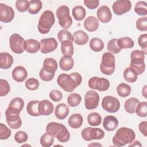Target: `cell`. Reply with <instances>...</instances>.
Segmentation results:
<instances>
[{
	"label": "cell",
	"mask_w": 147,
	"mask_h": 147,
	"mask_svg": "<svg viewBox=\"0 0 147 147\" xmlns=\"http://www.w3.org/2000/svg\"><path fill=\"white\" fill-rule=\"evenodd\" d=\"M82 82L81 75L78 72H72L68 75L60 74L57 79L58 85L66 92H72Z\"/></svg>",
	"instance_id": "obj_1"
},
{
	"label": "cell",
	"mask_w": 147,
	"mask_h": 147,
	"mask_svg": "<svg viewBox=\"0 0 147 147\" xmlns=\"http://www.w3.org/2000/svg\"><path fill=\"white\" fill-rule=\"evenodd\" d=\"M136 138L135 132L130 128L121 127L117 130L112 141L116 146H123L131 143Z\"/></svg>",
	"instance_id": "obj_2"
},
{
	"label": "cell",
	"mask_w": 147,
	"mask_h": 147,
	"mask_svg": "<svg viewBox=\"0 0 147 147\" xmlns=\"http://www.w3.org/2000/svg\"><path fill=\"white\" fill-rule=\"evenodd\" d=\"M46 131L56 137L61 142H66L70 138V133L67 127L63 124L52 122L46 126Z\"/></svg>",
	"instance_id": "obj_3"
},
{
	"label": "cell",
	"mask_w": 147,
	"mask_h": 147,
	"mask_svg": "<svg viewBox=\"0 0 147 147\" xmlns=\"http://www.w3.org/2000/svg\"><path fill=\"white\" fill-rule=\"evenodd\" d=\"M57 69V63L51 57L46 58L43 62V67L39 72V76L45 82L52 80Z\"/></svg>",
	"instance_id": "obj_4"
},
{
	"label": "cell",
	"mask_w": 147,
	"mask_h": 147,
	"mask_svg": "<svg viewBox=\"0 0 147 147\" xmlns=\"http://www.w3.org/2000/svg\"><path fill=\"white\" fill-rule=\"evenodd\" d=\"M145 53L140 50H134L131 52L130 68L137 75L142 74L145 70Z\"/></svg>",
	"instance_id": "obj_5"
},
{
	"label": "cell",
	"mask_w": 147,
	"mask_h": 147,
	"mask_svg": "<svg viewBox=\"0 0 147 147\" xmlns=\"http://www.w3.org/2000/svg\"><path fill=\"white\" fill-rule=\"evenodd\" d=\"M55 22L53 13L49 10L44 11L41 15L37 25V29L41 34L48 33Z\"/></svg>",
	"instance_id": "obj_6"
},
{
	"label": "cell",
	"mask_w": 147,
	"mask_h": 147,
	"mask_svg": "<svg viewBox=\"0 0 147 147\" xmlns=\"http://www.w3.org/2000/svg\"><path fill=\"white\" fill-rule=\"evenodd\" d=\"M115 60L113 53L106 52L103 54L102 61L100 64V69L102 74L106 75H112L115 68Z\"/></svg>",
	"instance_id": "obj_7"
},
{
	"label": "cell",
	"mask_w": 147,
	"mask_h": 147,
	"mask_svg": "<svg viewBox=\"0 0 147 147\" xmlns=\"http://www.w3.org/2000/svg\"><path fill=\"white\" fill-rule=\"evenodd\" d=\"M56 17L60 26L64 29L69 28L72 24V19L69 15V9L68 6L62 5L56 10Z\"/></svg>",
	"instance_id": "obj_8"
},
{
	"label": "cell",
	"mask_w": 147,
	"mask_h": 147,
	"mask_svg": "<svg viewBox=\"0 0 147 147\" xmlns=\"http://www.w3.org/2000/svg\"><path fill=\"white\" fill-rule=\"evenodd\" d=\"M18 111L8 107L5 111L6 122L9 127L13 129H19L22 125V120Z\"/></svg>",
	"instance_id": "obj_9"
},
{
	"label": "cell",
	"mask_w": 147,
	"mask_h": 147,
	"mask_svg": "<svg viewBox=\"0 0 147 147\" xmlns=\"http://www.w3.org/2000/svg\"><path fill=\"white\" fill-rule=\"evenodd\" d=\"M26 41L20 34L14 33L9 38V45L11 50L15 53L21 54L25 49Z\"/></svg>",
	"instance_id": "obj_10"
},
{
	"label": "cell",
	"mask_w": 147,
	"mask_h": 147,
	"mask_svg": "<svg viewBox=\"0 0 147 147\" xmlns=\"http://www.w3.org/2000/svg\"><path fill=\"white\" fill-rule=\"evenodd\" d=\"M105 131L100 128H92L87 127L82 130L81 136L82 138L87 141L92 140H100L105 137Z\"/></svg>",
	"instance_id": "obj_11"
},
{
	"label": "cell",
	"mask_w": 147,
	"mask_h": 147,
	"mask_svg": "<svg viewBox=\"0 0 147 147\" xmlns=\"http://www.w3.org/2000/svg\"><path fill=\"white\" fill-rule=\"evenodd\" d=\"M88 85L91 89L97 90L99 91H105L109 88L110 82L106 78L94 76L89 79Z\"/></svg>",
	"instance_id": "obj_12"
},
{
	"label": "cell",
	"mask_w": 147,
	"mask_h": 147,
	"mask_svg": "<svg viewBox=\"0 0 147 147\" xmlns=\"http://www.w3.org/2000/svg\"><path fill=\"white\" fill-rule=\"evenodd\" d=\"M102 107L106 111L111 113L117 112L120 108V103L118 99L112 96L104 97L102 101Z\"/></svg>",
	"instance_id": "obj_13"
},
{
	"label": "cell",
	"mask_w": 147,
	"mask_h": 147,
	"mask_svg": "<svg viewBox=\"0 0 147 147\" xmlns=\"http://www.w3.org/2000/svg\"><path fill=\"white\" fill-rule=\"evenodd\" d=\"M99 102V94L94 90L86 92L84 96V105L87 110L95 109L98 106Z\"/></svg>",
	"instance_id": "obj_14"
},
{
	"label": "cell",
	"mask_w": 147,
	"mask_h": 147,
	"mask_svg": "<svg viewBox=\"0 0 147 147\" xmlns=\"http://www.w3.org/2000/svg\"><path fill=\"white\" fill-rule=\"evenodd\" d=\"M131 7V3L128 0H118L112 6L113 12L117 16H121L129 12Z\"/></svg>",
	"instance_id": "obj_15"
},
{
	"label": "cell",
	"mask_w": 147,
	"mask_h": 147,
	"mask_svg": "<svg viewBox=\"0 0 147 147\" xmlns=\"http://www.w3.org/2000/svg\"><path fill=\"white\" fill-rule=\"evenodd\" d=\"M40 52L42 53H48L54 51L58 46V43L53 37L43 38L40 42Z\"/></svg>",
	"instance_id": "obj_16"
},
{
	"label": "cell",
	"mask_w": 147,
	"mask_h": 147,
	"mask_svg": "<svg viewBox=\"0 0 147 147\" xmlns=\"http://www.w3.org/2000/svg\"><path fill=\"white\" fill-rule=\"evenodd\" d=\"M14 17L13 8L4 3H0V21L4 23L11 22Z\"/></svg>",
	"instance_id": "obj_17"
},
{
	"label": "cell",
	"mask_w": 147,
	"mask_h": 147,
	"mask_svg": "<svg viewBox=\"0 0 147 147\" xmlns=\"http://www.w3.org/2000/svg\"><path fill=\"white\" fill-rule=\"evenodd\" d=\"M96 14L98 20L102 23H107L111 21L112 18L110 9L107 6H101L99 7L97 10Z\"/></svg>",
	"instance_id": "obj_18"
},
{
	"label": "cell",
	"mask_w": 147,
	"mask_h": 147,
	"mask_svg": "<svg viewBox=\"0 0 147 147\" xmlns=\"http://www.w3.org/2000/svg\"><path fill=\"white\" fill-rule=\"evenodd\" d=\"M38 110L41 115H49L53 113L54 106L49 100L44 99L40 101Z\"/></svg>",
	"instance_id": "obj_19"
},
{
	"label": "cell",
	"mask_w": 147,
	"mask_h": 147,
	"mask_svg": "<svg viewBox=\"0 0 147 147\" xmlns=\"http://www.w3.org/2000/svg\"><path fill=\"white\" fill-rule=\"evenodd\" d=\"M103 126L107 131H113L118 127V121L114 116L107 115L103 119Z\"/></svg>",
	"instance_id": "obj_20"
},
{
	"label": "cell",
	"mask_w": 147,
	"mask_h": 147,
	"mask_svg": "<svg viewBox=\"0 0 147 147\" xmlns=\"http://www.w3.org/2000/svg\"><path fill=\"white\" fill-rule=\"evenodd\" d=\"M13 79L18 82L24 81L28 76L26 69L22 66H17L12 71Z\"/></svg>",
	"instance_id": "obj_21"
},
{
	"label": "cell",
	"mask_w": 147,
	"mask_h": 147,
	"mask_svg": "<svg viewBox=\"0 0 147 147\" xmlns=\"http://www.w3.org/2000/svg\"><path fill=\"white\" fill-rule=\"evenodd\" d=\"M13 63V57L9 53L1 52L0 53V68L3 69L10 68Z\"/></svg>",
	"instance_id": "obj_22"
},
{
	"label": "cell",
	"mask_w": 147,
	"mask_h": 147,
	"mask_svg": "<svg viewBox=\"0 0 147 147\" xmlns=\"http://www.w3.org/2000/svg\"><path fill=\"white\" fill-rule=\"evenodd\" d=\"M72 36L74 42L79 45H83L86 44L89 40L88 34L82 30L75 31Z\"/></svg>",
	"instance_id": "obj_23"
},
{
	"label": "cell",
	"mask_w": 147,
	"mask_h": 147,
	"mask_svg": "<svg viewBox=\"0 0 147 147\" xmlns=\"http://www.w3.org/2000/svg\"><path fill=\"white\" fill-rule=\"evenodd\" d=\"M69 113V107L65 103H60L57 105L55 108V115L59 119H65Z\"/></svg>",
	"instance_id": "obj_24"
},
{
	"label": "cell",
	"mask_w": 147,
	"mask_h": 147,
	"mask_svg": "<svg viewBox=\"0 0 147 147\" xmlns=\"http://www.w3.org/2000/svg\"><path fill=\"white\" fill-rule=\"evenodd\" d=\"M84 27L88 32H94L99 27L98 19L94 16H89L86 18L84 22Z\"/></svg>",
	"instance_id": "obj_25"
},
{
	"label": "cell",
	"mask_w": 147,
	"mask_h": 147,
	"mask_svg": "<svg viewBox=\"0 0 147 147\" xmlns=\"http://www.w3.org/2000/svg\"><path fill=\"white\" fill-rule=\"evenodd\" d=\"M83 118L81 114L78 113L73 114L71 115L68 120V123L69 126L73 129H78L83 124Z\"/></svg>",
	"instance_id": "obj_26"
},
{
	"label": "cell",
	"mask_w": 147,
	"mask_h": 147,
	"mask_svg": "<svg viewBox=\"0 0 147 147\" xmlns=\"http://www.w3.org/2000/svg\"><path fill=\"white\" fill-rule=\"evenodd\" d=\"M74 65V60L71 56H63L61 57L59 61L60 68L63 71H69Z\"/></svg>",
	"instance_id": "obj_27"
},
{
	"label": "cell",
	"mask_w": 147,
	"mask_h": 147,
	"mask_svg": "<svg viewBox=\"0 0 147 147\" xmlns=\"http://www.w3.org/2000/svg\"><path fill=\"white\" fill-rule=\"evenodd\" d=\"M40 49V42L35 39L29 38L26 40L25 51L30 53H34Z\"/></svg>",
	"instance_id": "obj_28"
},
{
	"label": "cell",
	"mask_w": 147,
	"mask_h": 147,
	"mask_svg": "<svg viewBox=\"0 0 147 147\" xmlns=\"http://www.w3.org/2000/svg\"><path fill=\"white\" fill-rule=\"evenodd\" d=\"M39 103L40 100H32L28 103L26 111L30 115L33 117H38L41 115L38 110Z\"/></svg>",
	"instance_id": "obj_29"
},
{
	"label": "cell",
	"mask_w": 147,
	"mask_h": 147,
	"mask_svg": "<svg viewBox=\"0 0 147 147\" xmlns=\"http://www.w3.org/2000/svg\"><path fill=\"white\" fill-rule=\"evenodd\" d=\"M139 102V100L136 98L131 97L127 99L124 104V108L125 111L130 114L134 113L136 108Z\"/></svg>",
	"instance_id": "obj_30"
},
{
	"label": "cell",
	"mask_w": 147,
	"mask_h": 147,
	"mask_svg": "<svg viewBox=\"0 0 147 147\" xmlns=\"http://www.w3.org/2000/svg\"><path fill=\"white\" fill-rule=\"evenodd\" d=\"M72 14L75 20L82 21L85 18L86 11L83 6H76L72 9Z\"/></svg>",
	"instance_id": "obj_31"
},
{
	"label": "cell",
	"mask_w": 147,
	"mask_h": 147,
	"mask_svg": "<svg viewBox=\"0 0 147 147\" xmlns=\"http://www.w3.org/2000/svg\"><path fill=\"white\" fill-rule=\"evenodd\" d=\"M61 51L64 56L72 57L74 51L72 42L70 41H65L63 42L61 45Z\"/></svg>",
	"instance_id": "obj_32"
},
{
	"label": "cell",
	"mask_w": 147,
	"mask_h": 147,
	"mask_svg": "<svg viewBox=\"0 0 147 147\" xmlns=\"http://www.w3.org/2000/svg\"><path fill=\"white\" fill-rule=\"evenodd\" d=\"M90 47L94 52H100L104 48V43L100 38L94 37L90 41Z\"/></svg>",
	"instance_id": "obj_33"
},
{
	"label": "cell",
	"mask_w": 147,
	"mask_h": 147,
	"mask_svg": "<svg viewBox=\"0 0 147 147\" xmlns=\"http://www.w3.org/2000/svg\"><path fill=\"white\" fill-rule=\"evenodd\" d=\"M87 122L91 126H99L101 123L102 117L98 113H91L87 116Z\"/></svg>",
	"instance_id": "obj_34"
},
{
	"label": "cell",
	"mask_w": 147,
	"mask_h": 147,
	"mask_svg": "<svg viewBox=\"0 0 147 147\" xmlns=\"http://www.w3.org/2000/svg\"><path fill=\"white\" fill-rule=\"evenodd\" d=\"M117 92L119 96L125 98L130 95L131 87L126 83H121L117 87Z\"/></svg>",
	"instance_id": "obj_35"
},
{
	"label": "cell",
	"mask_w": 147,
	"mask_h": 147,
	"mask_svg": "<svg viewBox=\"0 0 147 147\" xmlns=\"http://www.w3.org/2000/svg\"><path fill=\"white\" fill-rule=\"evenodd\" d=\"M82 100V96L78 93H71L67 98V103L71 107H76L78 106Z\"/></svg>",
	"instance_id": "obj_36"
},
{
	"label": "cell",
	"mask_w": 147,
	"mask_h": 147,
	"mask_svg": "<svg viewBox=\"0 0 147 147\" xmlns=\"http://www.w3.org/2000/svg\"><path fill=\"white\" fill-rule=\"evenodd\" d=\"M42 8V2L40 0H32L29 1L28 12L31 14L38 13Z\"/></svg>",
	"instance_id": "obj_37"
},
{
	"label": "cell",
	"mask_w": 147,
	"mask_h": 147,
	"mask_svg": "<svg viewBox=\"0 0 147 147\" xmlns=\"http://www.w3.org/2000/svg\"><path fill=\"white\" fill-rule=\"evenodd\" d=\"M118 44L121 49L131 48L134 47V42L131 38L129 37H124L118 39Z\"/></svg>",
	"instance_id": "obj_38"
},
{
	"label": "cell",
	"mask_w": 147,
	"mask_h": 147,
	"mask_svg": "<svg viewBox=\"0 0 147 147\" xmlns=\"http://www.w3.org/2000/svg\"><path fill=\"white\" fill-rule=\"evenodd\" d=\"M107 51L111 53L117 54L121 51V48L118 44V38H112L110 40L107 45Z\"/></svg>",
	"instance_id": "obj_39"
},
{
	"label": "cell",
	"mask_w": 147,
	"mask_h": 147,
	"mask_svg": "<svg viewBox=\"0 0 147 147\" xmlns=\"http://www.w3.org/2000/svg\"><path fill=\"white\" fill-rule=\"evenodd\" d=\"M125 80L129 83H134L137 80V75L130 68H126L123 73Z\"/></svg>",
	"instance_id": "obj_40"
},
{
	"label": "cell",
	"mask_w": 147,
	"mask_h": 147,
	"mask_svg": "<svg viewBox=\"0 0 147 147\" xmlns=\"http://www.w3.org/2000/svg\"><path fill=\"white\" fill-rule=\"evenodd\" d=\"M24 106V101L20 97H16L13 98L10 102L9 107H11L19 112H21Z\"/></svg>",
	"instance_id": "obj_41"
},
{
	"label": "cell",
	"mask_w": 147,
	"mask_h": 147,
	"mask_svg": "<svg viewBox=\"0 0 147 147\" xmlns=\"http://www.w3.org/2000/svg\"><path fill=\"white\" fill-rule=\"evenodd\" d=\"M54 142V137L48 134L44 133L40 139V142L43 147H49L52 146Z\"/></svg>",
	"instance_id": "obj_42"
},
{
	"label": "cell",
	"mask_w": 147,
	"mask_h": 147,
	"mask_svg": "<svg viewBox=\"0 0 147 147\" xmlns=\"http://www.w3.org/2000/svg\"><path fill=\"white\" fill-rule=\"evenodd\" d=\"M135 12L140 16H146L147 3L145 1H139L136 3L134 7Z\"/></svg>",
	"instance_id": "obj_43"
},
{
	"label": "cell",
	"mask_w": 147,
	"mask_h": 147,
	"mask_svg": "<svg viewBox=\"0 0 147 147\" xmlns=\"http://www.w3.org/2000/svg\"><path fill=\"white\" fill-rule=\"evenodd\" d=\"M57 38L61 43L65 41H70L72 42L74 41L72 34L71 33V32L65 29L61 30L58 32Z\"/></svg>",
	"instance_id": "obj_44"
},
{
	"label": "cell",
	"mask_w": 147,
	"mask_h": 147,
	"mask_svg": "<svg viewBox=\"0 0 147 147\" xmlns=\"http://www.w3.org/2000/svg\"><path fill=\"white\" fill-rule=\"evenodd\" d=\"M135 112L140 117H145L147 115V103L146 102H139L137 105Z\"/></svg>",
	"instance_id": "obj_45"
},
{
	"label": "cell",
	"mask_w": 147,
	"mask_h": 147,
	"mask_svg": "<svg viewBox=\"0 0 147 147\" xmlns=\"http://www.w3.org/2000/svg\"><path fill=\"white\" fill-rule=\"evenodd\" d=\"M10 91V87L8 82L5 79H0V96L6 95Z\"/></svg>",
	"instance_id": "obj_46"
},
{
	"label": "cell",
	"mask_w": 147,
	"mask_h": 147,
	"mask_svg": "<svg viewBox=\"0 0 147 147\" xmlns=\"http://www.w3.org/2000/svg\"><path fill=\"white\" fill-rule=\"evenodd\" d=\"M39 86V82L36 78H30L28 79L25 82V86L29 90H36L38 88Z\"/></svg>",
	"instance_id": "obj_47"
},
{
	"label": "cell",
	"mask_w": 147,
	"mask_h": 147,
	"mask_svg": "<svg viewBox=\"0 0 147 147\" xmlns=\"http://www.w3.org/2000/svg\"><path fill=\"white\" fill-rule=\"evenodd\" d=\"M11 134V130L5 125L0 123V139L6 140L9 138Z\"/></svg>",
	"instance_id": "obj_48"
},
{
	"label": "cell",
	"mask_w": 147,
	"mask_h": 147,
	"mask_svg": "<svg viewBox=\"0 0 147 147\" xmlns=\"http://www.w3.org/2000/svg\"><path fill=\"white\" fill-rule=\"evenodd\" d=\"M16 7L18 11L25 12L29 9V1L26 0H18L16 2Z\"/></svg>",
	"instance_id": "obj_49"
},
{
	"label": "cell",
	"mask_w": 147,
	"mask_h": 147,
	"mask_svg": "<svg viewBox=\"0 0 147 147\" xmlns=\"http://www.w3.org/2000/svg\"><path fill=\"white\" fill-rule=\"evenodd\" d=\"M136 28L140 31L145 32L147 30V17H140L137 21L136 23Z\"/></svg>",
	"instance_id": "obj_50"
},
{
	"label": "cell",
	"mask_w": 147,
	"mask_h": 147,
	"mask_svg": "<svg viewBox=\"0 0 147 147\" xmlns=\"http://www.w3.org/2000/svg\"><path fill=\"white\" fill-rule=\"evenodd\" d=\"M28 136L27 133L23 131H18L14 135L15 141L19 144L24 143L27 141Z\"/></svg>",
	"instance_id": "obj_51"
},
{
	"label": "cell",
	"mask_w": 147,
	"mask_h": 147,
	"mask_svg": "<svg viewBox=\"0 0 147 147\" xmlns=\"http://www.w3.org/2000/svg\"><path fill=\"white\" fill-rule=\"evenodd\" d=\"M138 42L139 45L141 47L142 51L146 54V48H147V34H142L138 38Z\"/></svg>",
	"instance_id": "obj_52"
},
{
	"label": "cell",
	"mask_w": 147,
	"mask_h": 147,
	"mask_svg": "<svg viewBox=\"0 0 147 147\" xmlns=\"http://www.w3.org/2000/svg\"><path fill=\"white\" fill-rule=\"evenodd\" d=\"M49 98L54 102H59L63 98V94L58 90H52L49 94Z\"/></svg>",
	"instance_id": "obj_53"
},
{
	"label": "cell",
	"mask_w": 147,
	"mask_h": 147,
	"mask_svg": "<svg viewBox=\"0 0 147 147\" xmlns=\"http://www.w3.org/2000/svg\"><path fill=\"white\" fill-rule=\"evenodd\" d=\"M84 4L90 9H95L99 5V1L98 0H84Z\"/></svg>",
	"instance_id": "obj_54"
},
{
	"label": "cell",
	"mask_w": 147,
	"mask_h": 147,
	"mask_svg": "<svg viewBox=\"0 0 147 147\" xmlns=\"http://www.w3.org/2000/svg\"><path fill=\"white\" fill-rule=\"evenodd\" d=\"M139 130L140 132L145 137L147 136V122L142 121L138 125Z\"/></svg>",
	"instance_id": "obj_55"
},
{
	"label": "cell",
	"mask_w": 147,
	"mask_h": 147,
	"mask_svg": "<svg viewBox=\"0 0 147 147\" xmlns=\"http://www.w3.org/2000/svg\"><path fill=\"white\" fill-rule=\"evenodd\" d=\"M131 143H132V142H131ZM129 146H141L142 145L141 144V143H140L139 141H135L133 143L130 144Z\"/></svg>",
	"instance_id": "obj_56"
},
{
	"label": "cell",
	"mask_w": 147,
	"mask_h": 147,
	"mask_svg": "<svg viewBox=\"0 0 147 147\" xmlns=\"http://www.w3.org/2000/svg\"><path fill=\"white\" fill-rule=\"evenodd\" d=\"M146 87H147V86L145 85V86L144 87V88H143V89H142V95H144V96L145 98H147L146 94Z\"/></svg>",
	"instance_id": "obj_57"
},
{
	"label": "cell",
	"mask_w": 147,
	"mask_h": 147,
	"mask_svg": "<svg viewBox=\"0 0 147 147\" xmlns=\"http://www.w3.org/2000/svg\"><path fill=\"white\" fill-rule=\"evenodd\" d=\"M102 146V145H101V144H99V143H98V144H96L95 142H94L93 144H90L88 146Z\"/></svg>",
	"instance_id": "obj_58"
}]
</instances>
